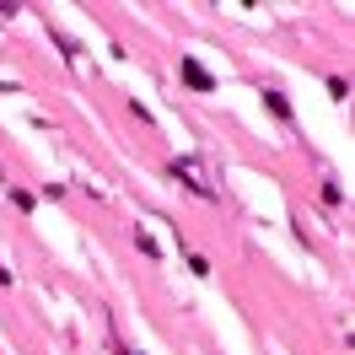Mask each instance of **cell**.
<instances>
[{"label": "cell", "mask_w": 355, "mask_h": 355, "mask_svg": "<svg viewBox=\"0 0 355 355\" xmlns=\"http://www.w3.org/2000/svg\"><path fill=\"white\" fill-rule=\"evenodd\" d=\"M173 173L200 194V200H216V178H210V167H205V156H178L173 162Z\"/></svg>", "instance_id": "6da1fadb"}, {"label": "cell", "mask_w": 355, "mask_h": 355, "mask_svg": "<svg viewBox=\"0 0 355 355\" xmlns=\"http://www.w3.org/2000/svg\"><path fill=\"white\" fill-rule=\"evenodd\" d=\"M183 81H189V87H194V92H210V76H205V70L194 65V60L183 65Z\"/></svg>", "instance_id": "7a4b0ae2"}]
</instances>
